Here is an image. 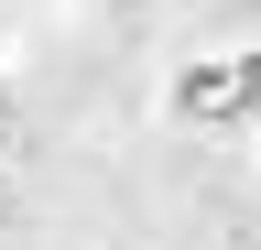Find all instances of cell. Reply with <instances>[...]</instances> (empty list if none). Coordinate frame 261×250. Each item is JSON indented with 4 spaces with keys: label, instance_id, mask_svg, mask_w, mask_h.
Segmentation results:
<instances>
[{
    "label": "cell",
    "instance_id": "cell-3",
    "mask_svg": "<svg viewBox=\"0 0 261 250\" xmlns=\"http://www.w3.org/2000/svg\"><path fill=\"white\" fill-rule=\"evenodd\" d=\"M250 11H261V0H250Z\"/></svg>",
    "mask_w": 261,
    "mask_h": 250
},
{
    "label": "cell",
    "instance_id": "cell-2",
    "mask_svg": "<svg viewBox=\"0 0 261 250\" xmlns=\"http://www.w3.org/2000/svg\"><path fill=\"white\" fill-rule=\"evenodd\" d=\"M250 131H261V109H250Z\"/></svg>",
    "mask_w": 261,
    "mask_h": 250
},
{
    "label": "cell",
    "instance_id": "cell-1",
    "mask_svg": "<svg viewBox=\"0 0 261 250\" xmlns=\"http://www.w3.org/2000/svg\"><path fill=\"white\" fill-rule=\"evenodd\" d=\"M174 109H185V120H240V109H261V54H228V66H185Z\"/></svg>",
    "mask_w": 261,
    "mask_h": 250
},
{
    "label": "cell",
    "instance_id": "cell-4",
    "mask_svg": "<svg viewBox=\"0 0 261 250\" xmlns=\"http://www.w3.org/2000/svg\"><path fill=\"white\" fill-rule=\"evenodd\" d=\"M0 152H11V142H0Z\"/></svg>",
    "mask_w": 261,
    "mask_h": 250
}]
</instances>
